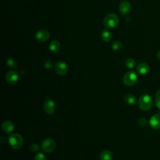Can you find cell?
Segmentation results:
<instances>
[{
  "instance_id": "obj_1",
  "label": "cell",
  "mask_w": 160,
  "mask_h": 160,
  "mask_svg": "<svg viewBox=\"0 0 160 160\" xmlns=\"http://www.w3.org/2000/svg\"><path fill=\"white\" fill-rule=\"evenodd\" d=\"M152 99L148 94H144L138 99V106L142 111H148L152 106Z\"/></svg>"
},
{
  "instance_id": "obj_2",
  "label": "cell",
  "mask_w": 160,
  "mask_h": 160,
  "mask_svg": "<svg viewBox=\"0 0 160 160\" xmlns=\"http://www.w3.org/2000/svg\"><path fill=\"white\" fill-rule=\"evenodd\" d=\"M9 144L15 149H20L23 145V138L20 134L18 133H13L10 135L9 137Z\"/></svg>"
},
{
  "instance_id": "obj_3",
  "label": "cell",
  "mask_w": 160,
  "mask_h": 160,
  "mask_svg": "<svg viewBox=\"0 0 160 160\" xmlns=\"http://www.w3.org/2000/svg\"><path fill=\"white\" fill-rule=\"evenodd\" d=\"M119 21L118 16L113 13L109 14L106 16L104 19L103 24L106 28H112L116 27Z\"/></svg>"
},
{
  "instance_id": "obj_4",
  "label": "cell",
  "mask_w": 160,
  "mask_h": 160,
  "mask_svg": "<svg viewBox=\"0 0 160 160\" xmlns=\"http://www.w3.org/2000/svg\"><path fill=\"white\" fill-rule=\"evenodd\" d=\"M138 80V77L137 74L133 71H129L127 72L123 76L122 81L123 83L128 86H131L134 85Z\"/></svg>"
},
{
  "instance_id": "obj_5",
  "label": "cell",
  "mask_w": 160,
  "mask_h": 160,
  "mask_svg": "<svg viewBox=\"0 0 160 160\" xmlns=\"http://www.w3.org/2000/svg\"><path fill=\"white\" fill-rule=\"evenodd\" d=\"M56 147V143L55 141L51 138L45 139L41 144V148L42 150L48 153L53 152L55 150Z\"/></svg>"
},
{
  "instance_id": "obj_6",
  "label": "cell",
  "mask_w": 160,
  "mask_h": 160,
  "mask_svg": "<svg viewBox=\"0 0 160 160\" xmlns=\"http://www.w3.org/2000/svg\"><path fill=\"white\" fill-rule=\"evenodd\" d=\"M43 107L45 112L48 114H53L56 110V104L54 102L48 97L46 98V99L44 102Z\"/></svg>"
},
{
  "instance_id": "obj_7",
  "label": "cell",
  "mask_w": 160,
  "mask_h": 160,
  "mask_svg": "<svg viewBox=\"0 0 160 160\" xmlns=\"http://www.w3.org/2000/svg\"><path fill=\"white\" fill-rule=\"evenodd\" d=\"M55 70L58 74L60 76L65 75L68 71V66L63 61H58L55 65Z\"/></svg>"
},
{
  "instance_id": "obj_8",
  "label": "cell",
  "mask_w": 160,
  "mask_h": 160,
  "mask_svg": "<svg viewBox=\"0 0 160 160\" xmlns=\"http://www.w3.org/2000/svg\"><path fill=\"white\" fill-rule=\"evenodd\" d=\"M149 126L154 129H160V114L156 113L152 115L149 121Z\"/></svg>"
},
{
  "instance_id": "obj_9",
  "label": "cell",
  "mask_w": 160,
  "mask_h": 160,
  "mask_svg": "<svg viewBox=\"0 0 160 160\" xmlns=\"http://www.w3.org/2000/svg\"><path fill=\"white\" fill-rule=\"evenodd\" d=\"M6 81L10 84H14L17 82L19 79V74L15 71H10L6 75Z\"/></svg>"
},
{
  "instance_id": "obj_10",
  "label": "cell",
  "mask_w": 160,
  "mask_h": 160,
  "mask_svg": "<svg viewBox=\"0 0 160 160\" xmlns=\"http://www.w3.org/2000/svg\"><path fill=\"white\" fill-rule=\"evenodd\" d=\"M35 37L36 40L39 42H45L49 38V33L47 30L45 29L39 30L36 32Z\"/></svg>"
},
{
  "instance_id": "obj_11",
  "label": "cell",
  "mask_w": 160,
  "mask_h": 160,
  "mask_svg": "<svg viewBox=\"0 0 160 160\" xmlns=\"http://www.w3.org/2000/svg\"><path fill=\"white\" fill-rule=\"evenodd\" d=\"M1 127L2 131L7 134L12 132L14 129V125L13 122L9 120L4 121L2 123Z\"/></svg>"
},
{
  "instance_id": "obj_12",
  "label": "cell",
  "mask_w": 160,
  "mask_h": 160,
  "mask_svg": "<svg viewBox=\"0 0 160 160\" xmlns=\"http://www.w3.org/2000/svg\"><path fill=\"white\" fill-rule=\"evenodd\" d=\"M131 6L128 1H124L120 3L119 6V10L122 14L125 15L128 14L131 11Z\"/></svg>"
},
{
  "instance_id": "obj_13",
  "label": "cell",
  "mask_w": 160,
  "mask_h": 160,
  "mask_svg": "<svg viewBox=\"0 0 160 160\" xmlns=\"http://www.w3.org/2000/svg\"><path fill=\"white\" fill-rule=\"evenodd\" d=\"M136 70L137 72L140 74H146L149 71V66L147 63L141 62L137 65Z\"/></svg>"
},
{
  "instance_id": "obj_14",
  "label": "cell",
  "mask_w": 160,
  "mask_h": 160,
  "mask_svg": "<svg viewBox=\"0 0 160 160\" xmlns=\"http://www.w3.org/2000/svg\"><path fill=\"white\" fill-rule=\"evenodd\" d=\"M49 49L53 52H58L61 49L60 42L57 40H52L49 44Z\"/></svg>"
},
{
  "instance_id": "obj_15",
  "label": "cell",
  "mask_w": 160,
  "mask_h": 160,
  "mask_svg": "<svg viewBox=\"0 0 160 160\" xmlns=\"http://www.w3.org/2000/svg\"><path fill=\"white\" fill-rule=\"evenodd\" d=\"M112 158V154L109 150L103 151L99 156L100 160H111Z\"/></svg>"
},
{
  "instance_id": "obj_16",
  "label": "cell",
  "mask_w": 160,
  "mask_h": 160,
  "mask_svg": "<svg viewBox=\"0 0 160 160\" xmlns=\"http://www.w3.org/2000/svg\"><path fill=\"white\" fill-rule=\"evenodd\" d=\"M124 102L129 105H133L135 104L136 99V97L131 94H127L124 97Z\"/></svg>"
},
{
  "instance_id": "obj_17",
  "label": "cell",
  "mask_w": 160,
  "mask_h": 160,
  "mask_svg": "<svg viewBox=\"0 0 160 160\" xmlns=\"http://www.w3.org/2000/svg\"><path fill=\"white\" fill-rule=\"evenodd\" d=\"M112 34L108 30H103L101 33V38L105 42H109L112 39Z\"/></svg>"
},
{
  "instance_id": "obj_18",
  "label": "cell",
  "mask_w": 160,
  "mask_h": 160,
  "mask_svg": "<svg viewBox=\"0 0 160 160\" xmlns=\"http://www.w3.org/2000/svg\"><path fill=\"white\" fill-rule=\"evenodd\" d=\"M126 66L129 69H132L136 65V61L133 58H128L125 61Z\"/></svg>"
},
{
  "instance_id": "obj_19",
  "label": "cell",
  "mask_w": 160,
  "mask_h": 160,
  "mask_svg": "<svg viewBox=\"0 0 160 160\" xmlns=\"http://www.w3.org/2000/svg\"><path fill=\"white\" fill-rule=\"evenodd\" d=\"M6 63H7V65L8 66V67H9L10 68H15L17 66L16 61L12 58L8 59L6 61Z\"/></svg>"
},
{
  "instance_id": "obj_20",
  "label": "cell",
  "mask_w": 160,
  "mask_h": 160,
  "mask_svg": "<svg viewBox=\"0 0 160 160\" xmlns=\"http://www.w3.org/2000/svg\"><path fill=\"white\" fill-rule=\"evenodd\" d=\"M122 44L121 41H116L112 44V49L114 51H118L122 48Z\"/></svg>"
},
{
  "instance_id": "obj_21",
  "label": "cell",
  "mask_w": 160,
  "mask_h": 160,
  "mask_svg": "<svg viewBox=\"0 0 160 160\" xmlns=\"http://www.w3.org/2000/svg\"><path fill=\"white\" fill-rule=\"evenodd\" d=\"M155 102L157 108L160 109V89L158 90L156 94Z\"/></svg>"
},
{
  "instance_id": "obj_22",
  "label": "cell",
  "mask_w": 160,
  "mask_h": 160,
  "mask_svg": "<svg viewBox=\"0 0 160 160\" xmlns=\"http://www.w3.org/2000/svg\"><path fill=\"white\" fill-rule=\"evenodd\" d=\"M34 160H46V156L42 153H38L34 158Z\"/></svg>"
},
{
  "instance_id": "obj_23",
  "label": "cell",
  "mask_w": 160,
  "mask_h": 160,
  "mask_svg": "<svg viewBox=\"0 0 160 160\" xmlns=\"http://www.w3.org/2000/svg\"><path fill=\"white\" fill-rule=\"evenodd\" d=\"M147 122H148V121L145 118H141L138 120V124L141 127L145 126L147 124Z\"/></svg>"
},
{
  "instance_id": "obj_24",
  "label": "cell",
  "mask_w": 160,
  "mask_h": 160,
  "mask_svg": "<svg viewBox=\"0 0 160 160\" xmlns=\"http://www.w3.org/2000/svg\"><path fill=\"white\" fill-rule=\"evenodd\" d=\"M39 146L36 143H33L30 146V149L32 152H36L39 150Z\"/></svg>"
},
{
  "instance_id": "obj_25",
  "label": "cell",
  "mask_w": 160,
  "mask_h": 160,
  "mask_svg": "<svg viewBox=\"0 0 160 160\" xmlns=\"http://www.w3.org/2000/svg\"><path fill=\"white\" fill-rule=\"evenodd\" d=\"M54 66V64L52 62V61H50V60H48L45 63H44V67L48 69H51Z\"/></svg>"
},
{
  "instance_id": "obj_26",
  "label": "cell",
  "mask_w": 160,
  "mask_h": 160,
  "mask_svg": "<svg viewBox=\"0 0 160 160\" xmlns=\"http://www.w3.org/2000/svg\"><path fill=\"white\" fill-rule=\"evenodd\" d=\"M157 58H158V59L160 61V51H159L158 52V53H157Z\"/></svg>"
}]
</instances>
